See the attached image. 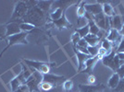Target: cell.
Here are the masks:
<instances>
[{
    "label": "cell",
    "instance_id": "4316f807",
    "mask_svg": "<svg viewBox=\"0 0 124 92\" xmlns=\"http://www.w3.org/2000/svg\"><path fill=\"white\" fill-rule=\"evenodd\" d=\"M39 87L41 88L42 90H44V91H49V90H51L52 88H53V86H52L50 83L43 81L41 84L39 85Z\"/></svg>",
    "mask_w": 124,
    "mask_h": 92
},
{
    "label": "cell",
    "instance_id": "7c38bea8",
    "mask_svg": "<svg viewBox=\"0 0 124 92\" xmlns=\"http://www.w3.org/2000/svg\"><path fill=\"white\" fill-rule=\"evenodd\" d=\"M26 18L29 19L31 22H32V20L34 21V22H36L38 20H43L44 13L40 9H38L36 7H33L31 10L29 11V13H28V15L26 16Z\"/></svg>",
    "mask_w": 124,
    "mask_h": 92
},
{
    "label": "cell",
    "instance_id": "d6986e66",
    "mask_svg": "<svg viewBox=\"0 0 124 92\" xmlns=\"http://www.w3.org/2000/svg\"><path fill=\"white\" fill-rule=\"evenodd\" d=\"M75 32H77L79 33V35L80 37L83 39V38H85L86 36L90 33V29H89V25H86L83 27V28H79V29H76L75 30Z\"/></svg>",
    "mask_w": 124,
    "mask_h": 92
},
{
    "label": "cell",
    "instance_id": "8fae6325",
    "mask_svg": "<svg viewBox=\"0 0 124 92\" xmlns=\"http://www.w3.org/2000/svg\"><path fill=\"white\" fill-rule=\"evenodd\" d=\"M84 7H85L86 12L90 13L91 15L93 16H96L101 14V13H103V7L99 3H95V4H92V5L86 4V5L84 6Z\"/></svg>",
    "mask_w": 124,
    "mask_h": 92
},
{
    "label": "cell",
    "instance_id": "74e56055",
    "mask_svg": "<svg viewBox=\"0 0 124 92\" xmlns=\"http://www.w3.org/2000/svg\"><path fill=\"white\" fill-rule=\"evenodd\" d=\"M88 83L90 85H93L95 83V77L93 76V75H89V77H88Z\"/></svg>",
    "mask_w": 124,
    "mask_h": 92
},
{
    "label": "cell",
    "instance_id": "f546056e",
    "mask_svg": "<svg viewBox=\"0 0 124 92\" xmlns=\"http://www.w3.org/2000/svg\"><path fill=\"white\" fill-rule=\"evenodd\" d=\"M6 33H7L6 25H0V40H7Z\"/></svg>",
    "mask_w": 124,
    "mask_h": 92
},
{
    "label": "cell",
    "instance_id": "8992f818",
    "mask_svg": "<svg viewBox=\"0 0 124 92\" xmlns=\"http://www.w3.org/2000/svg\"><path fill=\"white\" fill-rule=\"evenodd\" d=\"M25 78H24V76H23V72L21 70V72L15 77L13 78L10 81V86H11V91L15 92L16 90H18L20 87L25 84Z\"/></svg>",
    "mask_w": 124,
    "mask_h": 92
},
{
    "label": "cell",
    "instance_id": "52a82bcc",
    "mask_svg": "<svg viewBox=\"0 0 124 92\" xmlns=\"http://www.w3.org/2000/svg\"><path fill=\"white\" fill-rule=\"evenodd\" d=\"M109 20H110V28L111 29H114L119 32L121 31L122 26L124 24V17L119 15H115L112 18H109Z\"/></svg>",
    "mask_w": 124,
    "mask_h": 92
},
{
    "label": "cell",
    "instance_id": "603a6c76",
    "mask_svg": "<svg viewBox=\"0 0 124 92\" xmlns=\"http://www.w3.org/2000/svg\"><path fill=\"white\" fill-rule=\"evenodd\" d=\"M84 40L86 41L88 46H96L99 44V42L101 41V40L99 39L98 37H94V38H87L85 37Z\"/></svg>",
    "mask_w": 124,
    "mask_h": 92
},
{
    "label": "cell",
    "instance_id": "60d3db41",
    "mask_svg": "<svg viewBox=\"0 0 124 92\" xmlns=\"http://www.w3.org/2000/svg\"><path fill=\"white\" fill-rule=\"evenodd\" d=\"M81 92H84V91H83V90H81Z\"/></svg>",
    "mask_w": 124,
    "mask_h": 92
},
{
    "label": "cell",
    "instance_id": "7bdbcfd3",
    "mask_svg": "<svg viewBox=\"0 0 124 92\" xmlns=\"http://www.w3.org/2000/svg\"><path fill=\"white\" fill-rule=\"evenodd\" d=\"M122 80H123V81H124V78H123V79H122Z\"/></svg>",
    "mask_w": 124,
    "mask_h": 92
},
{
    "label": "cell",
    "instance_id": "6da1fadb",
    "mask_svg": "<svg viewBox=\"0 0 124 92\" xmlns=\"http://www.w3.org/2000/svg\"><path fill=\"white\" fill-rule=\"evenodd\" d=\"M27 36H28V33L24 32V31H21V32L18 33V34H15V35L8 36L7 38V40H6V41H8V45L6 46L5 49L3 51L1 52L0 56H2V54L11 46L17 45V44H28V41L26 40Z\"/></svg>",
    "mask_w": 124,
    "mask_h": 92
},
{
    "label": "cell",
    "instance_id": "ab89813d",
    "mask_svg": "<svg viewBox=\"0 0 124 92\" xmlns=\"http://www.w3.org/2000/svg\"><path fill=\"white\" fill-rule=\"evenodd\" d=\"M119 33H120V34H122V36H124V24H123V26H122V29H121V31H119Z\"/></svg>",
    "mask_w": 124,
    "mask_h": 92
},
{
    "label": "cell",
    "instance_id": "d4e9b609",
    "mask_svg": "<svg viewBox=\"0 0 124 92\" xmlns=\"http://www.w3.org/2000/svg\"><path fill=\"white\" fill-rule=\"evenodd\" d=\"M86 5V2H82V4L78 7L77 9V16L78 18H84L86 10H85V7L84 6Z\"/></svg>",
    "mask_w": 124,
    "mask_h": 92
},
{
    "label": "cell",
    "instance_id": "7a4b0ae2",
    "mask_svg": "<svg viewBox=\"0 0 124 92\" xmlns=\"http://www.w3.org/2000/svg\"><path fill=\"white\" fill-rule=\"evenodd\" d=\"M25 64L31 68L35 69L36 71L40 72L43 75H46L49 74L50 72V66H55L56 64L53 63V64H47L45 62H38V61H31V60H28V59H24Z\"/></svg>",
    "mask_w": 124,
    "mask_h": 92
},
{
    "label": "cell",
    "instance_id": "e575fe53",
    "mask_svg": "<svg viewBox=\"0 0 124 92\" xmlns=\"http://www.w3.org/2000/svg\"><path fill=\"white\" fill-rule=\"evenodd\" d=\"M15 92H30V89H29L28 86L24 84V85H22L18 90H16Z\"/></svg>",
    "mask_w": 124,
    "mask_h": 92
},
{
    "label": "cell",
    "instance_id": "d590c367",
    "mask_svg": "<svg viewBox=\"0 0 124 92\" xmlns=\"http://www.w3.org/2000/svg\"><path fill=\"white\" fill-rule=\"evenodd\" d=\"M123 50H124V39H122L121 41H120V43L118 46V48H117V53H122Z\"/></svg>",
    "mask_w": 124,
    "mask_h": 92
},
{
    "label": "cell",
    "instance_id": "9a60e30c",
    "mask_svg": "<svg viewBox=\"0 0 124 92\" xmlns=\"http://www.w3.org/2000/svg\"><path fill=\"white\" fill-rule=\"evenodd\" d=\"M53 23L57 26V28H59V29H63V28L70 29V28L72 27V25H71V24H70V23L68 21L67 19H66V15H65V14H63V15H62V17L59 19V20L53 21Z\"/></svg>",
    "mask_w": 124,
    "mask_h": 92
},
{
    "label": "cell",
    "instance_id": "83f0119b",
    "mask_svg": "<svg viewBox=\"0 0 124 92\" xmlns=\"http://www.w3.org/2000/svg\"><path fill=\"white\" fill-rule=\"evenodd\" d=\"M73 87V81L72 80H66V81L63 83V88L66 90V91H69Z\"/></svg>",
    "mask_w": 124,
    "mask_h": 92
},
{
    "label": "cell",
    "instance_id": "cb8c5ba5",
    "mask_svg": "<svg viewBox=\"0 0 124 92\" xmlns=\"http://www.w3.org/2000/svg\"><path fill=\"white\" fill-rule=\"evenodd\" d=\"M100 47H101V45H99V44L96 46H88L87 50H88V52H89V54L92 57L96 56V55L98 54V51Z\"/></svg>",
    "mask_w": 124,
    "mask_h": 92
},
{
    "label": "cell",
    "instance_id": "9c48e42d",
    "mask_svg": "<svg viewBox=\"0 0 124 92\" xmlns=\"http://www.w3.org/2000/svg\"><path fill=\"white\" fill-rule=\"evenodd\" d=\"M63 79H65L64 77H60V76H55V75H49V74H46V75H44V78H43V81L47 82V83H50L53 87L58 86L62 81Z\"/></svg>",
    "mask_w": 124,
    "mask_h": 92
},
{
    "label": "cell",
    "instance_id": "b9f144b4",
    "mask_svg": "<svg viewBox=\"0 0 124 92\" xmlns=\"http://www.w3.org/2000/svg\"><path fill=\"white\" fill-rule=\"evenodd\" d=\"M32 92H37V91H32Z\"/></svg>",
    "mask_w": 124,
    "mask_h": 92
},
{
    "label": "cell",
    "instance_id": "e0dca14e",
    "mask_svg": "<svg viewBox=\"0 0 124 92\" xmlns=\"http://www.w3.org/2000/svg\"><path fill=\"white\" fill-rule=\"evenodd\" d=\"M119 81H120V78H119V75H118L117 73H115V74H113V75H112V77L109 78L108 87H110V88H112V89L116 88V87H117V86L119 85Z\"/></svg>",
    "mask_w": 124,
    "mask_h": 92
},
{
    "label": "cell",
    "instance_id": "5bb4252c",
    "mask_svg": "<svg viewBox=\"0 0 124 92\" xmlns=\"http://www.w3.org/2000/svg\"><path fill=\"white\" fill-rule=\"evenodd\" d=\"M93 21L100 30L106 31V16L104 15V13L93 16Z\"/></svg>",
    "mask_w": 124,
    "mask_h": 92
},
{
    "label": "cell",
    "instance_id": "5b68a950",
    "mask_svg": "<svg viewBox=\"0 0 124 92\" xmlns=\"http://www.w3.org/2000/svg\"><path fill=\"white\" fill-rule=\"evenodd\" d=\"M106 39H107L108 41H110V42H112L113 46L115 45L118 48V46H119V44L120 43L121 40L123 39V36L121 35L118 31H116V30H114V29H110V31H108V36H107Z\"/></svg>",
    "mask_w": 124,
    "mask_h": 92
},
{
    "label": "cell",
    "instance_id": "44dd1931",
    "mask_svg": "<svg viewBox=\"0 0 124 92\" xmlns=\"http://www.w3.org/2000/svg\"><path fill=\"white\" fill-rule=\"evenodd\" d=\"M63 14L64 13H63V10H62L61 7H57L56 10L54 11V12H52L51 14H50V18H51L52 21L57 20H59L61 18Z\"/></svg>",
    "mask_w": 124,
    "mask_h": 92
},
{
    "label": "cell",
    "instance_id": "ba28073f",
    "mask_svg": "<svg viewBox=\"0 0 124 92\" xmlns=\"http://www.w3.org/2000/svg\"><path fill=\"white\" fill-rule=\"evenodd\" d=\"M74 51H75V53H76L78 64H79L78 71H83V69L85 68V63H86V61L92 56L89 55V54H84L83 53H81V52H79L78 50H76L75 48H74Z\"/></svg>",
    "mask_w": 124,
    "mask_h": 92
},
{
    "label": "cell",
    "instance_id": "d6a6232c",
    "mask_svg": "<svg viewBox=\"0 0 124 92\" xmlns=\"http://www.w3.org/2000/svg\"><path fill=\"white\" fill-rule=\"evenodd\" d=\"M116 73L119 75V77L120 79H123L124 78V65L120 66L119 67V69L117 70Z\"/></svg>",
    "mask_w": 124,
    "mask_h": 92
},
{
    "label": "cell",
    "instance_id": "f1b7e54d",
    "mask_svg": "<svg viewBox=\"0 0 124 92\" xmlns=\"http://www.w3.org/2000/svg\"><path fill=\"white\" fill-rule=\"evenodd\" d=\"M82 38L80 37V35H79V33H77V32H74L72 35H71V42L73 43V45L76 46L78 44V42L80 41V40H81Z\"/></svg>",
    "mask_w": 124,
    "mask_h": 92
},
{
    "label": "cell",
    "instance_id": "4dcf8cb0",
    "mask_svg": "<svg viewBox=\"0 0 124 92\" xmlns=\"http://www.w3.org/2000/svg\"><path fill=\"white\" fill-rule=\"evenodd\" d=\"M21 66H22V72H23V76H24V78H25V80H27L29 77H31L32 73H31L30 70L26 69L25 66H24V65H21Z\"/></svg>",
    "mask_w": 124,
    "mask_h": 92
},
{
    "label": "cell",
    "instance_id": "1f68e13d",
    "mask_svg": "<svg viewBox=\"0 0 124 92\" xmlns=\"http://www.w3.org/2000/svg\"><path fill=\"white\" fill-rule=\"evenodd\" d=\"M113 92H124V81L122 79L119 81L117 87L113 89Z\"/></svg>",
    "mask_w": 124,
    "mask_h": 92
},
{
    "label": "cell",
    "instance_id": "8d00e7d4",
    "mask_svg": "<svg viewBox=\"0 0 124 92\" xmlns=\"http://www.w3.org/2000/svg\"><path fill=\"white\" fill-rule=\"evenodd\" d=\"M98 54L99 55H101V56L105 57V56H107L108 54H109V53L106 51L105 49H103L102 47H100V48H99V51H98Z\"/></svg>",
    "mask_w": 124,
    "mask_h": 92
},
{
    "label": "cell",
    "instance_id": "ee69618b",
    "mask_svg": "<svg viewBox=\"0 0 124 92\" xmlns=\"http://www.w3.org/2000/svg\"><path fill=\"white\" fill-rule=\"evenodd\" d=\"M122 53H124V50H123V52H122Z\"/></svg>",
    "mask_w": 124,
    "mask_h": 92
},
{
    "label": "cell",
    "instance_id": "2e32d148",
    "mask_svg": "<svg viewBox=\"0 0 124 92\" xmlns=\"http://www.w3.org/2000/svg\"><path fill=\"white\" fill-rule=\"evenodd\" d=\"M103 7V13L106 17H108V18H112L115 16V12L112 7V6L108 4V3H105L102 5Z\"/></svg>",
    "mask_w": 124,
    "mask_h": 92
},
{
    "label": "cell",
    "instance_id": "836d02e7",
    "mask_svg": "<svg viewBox=\"0 0 124 92\" xmlns=\"http://www.w3.org/2000/svg\"><path fill=\"white\" fill-rule=\"evenodd\" d=\"M76 46L82 47V48H87L88 44H87V42H86V41L84 40V38H83V39H81V40H80V41L78 42V44Z\"/></svg>",
    "mask_w": 124,
    "mask_h": 92
},
{
    "label": "cell",
    "instance_id": "ffe728a7",
    "mask_svg": "<svg viewBox=\"0 0 124 92\" xmlns=\"http://www.w3.org/2000/svg\"><path fill=\"white\" fill-rule=\"evenodd\" d=\"M101 47L103 49H105L108 53H110L112 52V50H113V44H112V42L108 41L107 39H103L101 41Z\"/></svg>",
    "mask_w": 124,
    "mask_h": 92
},
{
    "label": "cell",
    "instance_id": "f35d334b",
    "mask_svg": "<svg viewBox=\"0 0 124 92\" xmlns=\"http://www.w3.org/2000/svg\"><path fill=\"white\" fill-rule=\"evenodd\" d=\"M117 56L119 57V60H123L124 61V53H117Z\"/></svg>",
    "mask_w": 124,
    "mask_h": 92
},
{
    "label": "cell",
    "instance_id": "30bf717a",
    "mask_svg": "<svg viewBox=\"0 0 124 92\" xmlns=\"http://www.w3.org/2000/svg\"><path fill=\"white\" fill-rule=\"evenodd\" d=\"M6 29H7V33L6 37L8 38V36H12L18 34L21 32V30L20 28V24H18L17 22H8L6 24Z\"/></svg>",
    "mask_w": 124,
    "mask_h": 92
},
{
    "label": "cell",
    "instance_id": "4fadbf2b",
    "mask_svg": "<svg viewBox=\"0 0 124 92\" xmlns=\"http://www.w3.org/2000/svg\"><path fill=\"white\" fill-rule=\"evenodd\" d=\"M98 58H97V56H94V57H91V58H89L87 61H86V63H85V68L83 69V73H91L92 72V70L93 69V67H94V66L96 65V63L98 62Z\"/></svg>",
    "mask_w": 124,
    "mask_h": 92
},
{
    "label": "cell",
    "instance_id": "277c9868",
    "mask_svg": "<svg viewBox=\"0 0 124 92\" xmlns=\"http://www.w3.org/2000/svg\"><path fill=\"white\" fill-rule=\"evenodd\" d=\"M26 13H27V4H26V2H22V1L18 2L15 7V9L13 11V14H12V17H11L9 22L14 21L15 19L18 20V19H21L22 17H25Z\"/></svg>",
    "mask_w": 124,
    "mask_h": 92
},
{
    "label": "cell",
    "instance_id": "7402d4cb",
    "mask_svg": "<svg viewBox=\"0 0 124 92\" xmlns=\"http://www.w3.org/2000/svg\"><path fill=\"white\" fill-rule=\"evenodd\" d=\"M20 28H21V31L28 32V31H32L33 29H35V26L31 23H28V22H22L20 24Z\"/></svg>",
    "mask_w": 124,
    "mask_h": 92
},
{
    "label": "cell",
    "instance_id": "ac0fdd59",
    "mask_svg": "<svg viewBox=\"0 0 124 92\" xmlns=\"http://www.w3.org/2000/svg\"><path fill=\"white\" fill-rule=\"evenodd\" d=\"M80 90H83L84 92H100L99 89L100 88H104L103 86H83V85H80L79 86Z\"/></svg>",
    "mask_w": 124,
    "mask_h": 92
},
{
    "label": "cell",
    "instance_id": "3957f363",
    "mask_svg": "<svg viewBox=\"0 0 124 92\" xmlns=\"http://www.w3.org/2000/svg\"><path fill=\"white\" fill-rule=\"evenodd\" d=\"M102 63L104 66H108L114 72H117L119 67V59L117 56V50H112L109 54L104 57L102 59Z\"/></svg>",
    "mask_w": 124,
    "mask_h": 92
},
{
    "label": "cell",
    "instance_id": "484cf974",
    "mask_svg": "<svg viewBox=\"0 0 124 92\" xmlns=\"http://www.w3.org/2000/svg\"><path fill=\"white\" fill-rule=\"evenodd\" d=\"M51 3H52L51 1H48V2H46V1H42V2H39V3H38V7H39L41 9H43V10L46 11L49 9Z\"/></svg>",
    "mask_w": 124,
    "mask_h": 92
}]
</instances>
